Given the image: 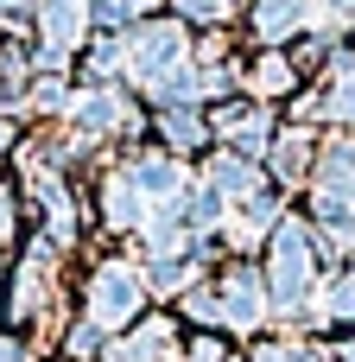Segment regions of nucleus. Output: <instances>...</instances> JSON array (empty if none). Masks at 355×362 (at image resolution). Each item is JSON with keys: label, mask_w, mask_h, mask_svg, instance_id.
<instances>
[{"label": "nucleus", "mask_w": 355, "mask_h": 362, "mask_svg": "<svg viewBox=\"0 0 355 362\" xmlns=\"http://www.w3.org/2000/svg\"><path fill=\"white\" fill-rule=\"evenodd\" d=\"M311 229L305 223H279L273 235V305L279 312H299L305 293H311Z\"/></svg>", "instance_id": "nucleus-1"}, {"label": "nucleus", "mask_w": 355, "mask_h": 362, "mask_svg": "<svg viewBox=\"0 0 355 362\" xmlns=\"http://www.w3.org/2000/svg\"><path fill=\"white\" fill-rule=\"evenodd\" d=\"M140 274L127 267V261H108V267H95V280H89V318L108 331V325H121V318H133V305H140Z\"/></svg>", "instance_id": "nucleus-2"}, {"label": "nucleus", "mask_w": 355, "mask_h": 362, "mask_svg": "<svg viewBox=\"0 0 355 362\" xmlns=\"http://www.w3.org/2000/svg\"><path fill=\"white\" fill-rule=\"evenodd\" d=\"M216 312H222L235 331H254V325L267 318V280H260V274H248V267H235V274L222 280V299H216Z\"/></svg>", "instance_id": "nucleus-3"}, {"label": "nucleus", "mask_w": 355, "mask_h": 362, "mask_svg": "<svg viewBox=\"0 0 355 362\" xmlns=\"http://www.w3.org/2000/svg\"><path fill=\"white\" fill-rule=\"evenodd\" d=\"M38 19H44V64H57L64 45H76L83 25H89V0H44Z\"/></svg>", "instance_id": "nucleus-4"}, {"label": "nucleus", "mask_w": 355, "mask_h": 362, "mask_svg": "<svg viewBox=\"0 0 355 362\" xmlns=\"http://www.w3.org/2000/svg\"><path fill=\"white\" fill-rule=\"evenodd\" d=\"M318 235H324L330 248L355 255V204L349 197H318Z\"/></svg>", "instance_id": "nucleus-5"}, {"label": "nucleus", "mask_w": 355, "mask_h": 362, "mask_svg": "<svg viewBox=\"0 0 355 362\" xmlns=\"http://www.w3.org/2000/svg\"><path fill=\"white\" fill-rule=\"evenodd\" d=\"M127 185H133L140 197H152V204H178V185H184V178H178V165H172V159H140Z\"/></svg>", "instance_id": "nucleus-6"}, {"label": "nucleus", "mask_w": 355, "mask_h": 362, "mask_svg": "<svg viewBox=\"0 0 355 362\" xmlns=\"http://www.w3.org/2000/svg\"><path fill=\"white\" fill-rule=\"evenodd\" d=\"M108 356H114V362H165V356H172V325L152 318L146 331H133V344H114Z\"/></svg>", "instance_id": "nucleus-7"}, {"label": "nucleus", "mask_w": 355, "mask_h": 362, "mask_svg": "<svg viewBox=\"0 0 355 362\" xmlns=\"http://www.w3.org/2000/svg\"><path fill=\"white\" fill-rule=\"evenodd\" d=\"M76 127H83V134H95V127H133V115L121 108V95L95 89V95H83V102H76Z\"/></svg>", "instance_id": "nucleus-8"}, {"label": "nucleus", "mask_w": 355, "mask_h": 362, "mask_svg": "<svg viewBox=\"0 0 355 362\" xmlns=\"http://www.w3.org/2000/svg\"><path fill=\"white\" fill-rule=\"evenodd\" d=\"M305 25V0H254V32L260 38H286Z\"/></svg>", "instance_id": "nucleus-9"}, {"label": "nucleus", "mask_w": 355, "mask_h": 362, "mask_svg": "<svg viewBox=\"0 0 355 362\" xmlns=\"http://www.w3.org/2000/svg\"><path fill=\"white\" fill-rule=\"evenodd\" d=\"M222 134H229L241 153H260V146L273 140V115H267V108H241V115H229V121H222Z\"/></svg>", "instance_id": "nucleus-10"}, {"label": "nucleus", "mask_w": 355, "mask_h": 362, "mask_svg": "<svg viewBox=\"0 0 355 362\" xmlns=\"http://www.w3.org/2000/svg\"><path fill=\"white\" fill-rule=\"evenodd\" d=\"M210 185H216V197H254L260 172H254L241 153H229V159H216V165H210Z\"/></svg>", "instance_id": "nucleus-11"}, {"label": "nucleus", "mask_w": 355, "mask_h": 362, "mask_svg": "<svg viewBox=\"0 0 355 362\" xmlns=\"http://www.w3.org/2000/svg\"><path fill=\"white\" fill-rule=\"evenodd\" d=\"M38 305H44V255H25L19 286H13V312L25 318V312H38Z\"/></svg>", "instance_id": "nucleus-12"}, {"label": "nucleus", "mask_w": 355, "mask_h": 362, "mask_svg": "<svg viewBox=\"0 0 355 362\" xmlns=\"http://www.w3.org/2000/svg\"><path fill=\"white\" fill-rule=\"evenodd\" d=\"M305 165H311V140H305V134H279V146H273V172H279V178H299Z\"/></svg>", "instance_id": "nucleus-13"}, {"label": "nucleus", "mask_w": 355, "mask_h": 362, "mask_svg": "<svg viewBox=\"0 0 355 362\" xmlns=\"http://www.w3.org/2000/svg\"><path fill=\"white\" fill-rule=\"evenodd\" d=\"M254 89H260V95H286V89H292V64H286V57H260Z\"/></svg>", "instance_id": "nucleus-14"}, {"label": "nucleus", "mask_w": 355, "mask_h": 362, "mask_svg": "<svg viewBox=\"0 0 355 362\" xmlns=\"http://www.w3.org/2000/svg\"><path fill=\"white\" fill-rule=\"evenodd\" d=\"M165 134H172L178 146H197V140H203V121H197L191 108H172V115H165Z\"/></svg>", "instance_id": "nucleus-15"}, {"label": "nucleus", "mask_w": 355, "mask_h": 362, "mask_svg": "<svg viewBox=\"0 0 355 362\" xmlns=\"http://www.w3.org/2000/svg\"><path fill=\"white\" fill-rule=\"evenodd\" d=\"M108 223H133V185L127 178L108 185Z\"/></svg>", "instance_id": "nucleus-16"}, {"label": "nucleus", "mask_w": 355, "mask_h": 362, "mask_svg": "<svg viewBox=\"0 0 355 362\" xmlns=\"http://www.w3.org/2000/svg\"><path fill=\"white\" fill-rule=\"evenodd\" d=\"M95 6H102V19L114 25V19H133V13H140L146 0H95Z\"/></svg>", "instance_id": "nucleus-17"}, {"label": "nucleus", "mask_w": 355, "mask_h": 362, "mask_svg": "<svg viewBox=\"0 0 355 362\" xmlns=\"http://www.w3.org/2000/svg\"><path fill=\"white\" fill-rule=\"evenodd\" d=\"M178 6H184L191 19H222V13H229V0H178Z\"/></svg>", "instance_id": "nucleus-18"}, {"label": "nucleus", "mask_w": 355, "mask_h": 362, "mask_svg": "<svg viewBox=\"0 0 355 362\" xmlns=\"http://www.w3.org/2000/svg\"><path fill=\"white\" fill-rule=\"evenodd\" d=\"M70 350H76V356H95V325H83V331H70Z\"/></svg>", "instance_id": "nucleus-19"}, {"label": "nucleus", "mask_w": 355, "mask_h": 362, "mask_svg": "<svg viewBox=\"0 0 355 362\" xmlns=\"http://www.w3.org/2000/svg\"><path fill=\"white\" fill-rule=\"evenodd\" d=\"M0 362H25V350H19L13 337H0Z\"/></svg>", "instance_id": "nucleus-20"}, {"label": "nucleus", "mask_w": 355, "mask_h": 362, "mask_svg": "<svg viewBox=\"0 0 355 362\" xmlns=\"http://www.w3.org/2000/svg\"><path fill=\"white\" fill-rule=\"evenodd\" d=\"M13 229V204H6V191H0V235Z\"/></svg>", "instance_id": "nucleus-21"}, {"label": "nucleus", "mask_w": 355, "mask_h": 362, "mask_svg": "<svg viewBox=\"0 0 355 362\" xmlns=\"http://www.w3.org/2000/svg\"><path fill=\"white\" fill-rule=\"evenodd\" d=\"M0 146H6V121H0Z\"/></svg>", "instance_id": "nucleus-22"}, {"label": "nucleus", "mask_w": 355, "mask_h": 362, "mask_svg": "<svg viewBox=\"0 0 355 362\" xmlns=\"http://www.w3.org/2000/svg\"><path fill=\"white\" fill-rule=\"evenodd\" d=\"M349 280H355V267H349Z\"/></svg>", "instance_id": "nucleus-23"}]
</instances>
